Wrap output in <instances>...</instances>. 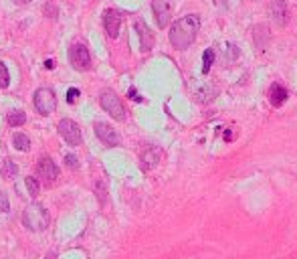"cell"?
<instances>
[{
  "label": "cell",
  "mask_w": 297,
  "mask_h": 259,
  "mask_svg": "<svg viewBox=\"0 0 297 259\" xmlns=\"http://www.w3.org/2000/svg\"><path fill=\"white\" fill-rule=\"evenodd\" d=\"M198 29H200V17L198 15H186L182 19H178L172 29H170V43L172 47L184 51L188 49L198 35Z\"/></svg>",
  "instance_id": "cell-1"
},
{
  "label": "cell",
  "mask_w": 297,
  "mask_h": 259,
  "mask_svg": "<svg viewBox=\"0 0 297 259\" xmlns=\"http://www.w3.org/2000/svg\"><path fill=\"white\" fill-rule=\"evenodd\" d=\"M51 223V215L40 202H30L22 213V225L28 231H44Z\"/></svg>",
  "instance_id": "cell-2"
},
{
  "label": "cell",
  "mask_w": 297,
  "mask_h": 259,
  "mask_svg": "<svg viewBox=\"0 0 297 259\" xmlns=\"http://www.w3.org/2000/svg\"><path fill=\"white\" fill-rule=\"evenodd\" d=\"M99 103H102V108L118 122H124L126 120V108H124V103L122 99L118 97L116 91L112 89H104L102 93H99Z\"/></svg>",
  "instance_id": "cell-3"
},
{
  "label": "cell",
  "mask_w": 297,
  "mask_h": 259,
  "mask_svg": "<svg viewBox=\"0 0 297 259\" xmlns=\"http://www.w3.org/2000/svg\"><path fill=\"white\" fill-rule=\"evenodd\" d=\"M32 106H34V110L40 116H51L57 110V95H55V91L48 89V87L36 89L34 97H32Z\"/></svg>",
  "instance_id": "cell-4"
},
{
  "label": "cell",
  "mask_w": 297,
  "mask_h": 259,
  "mask_svg": "<svg viewBox=\"0 0 297 259\" xmlns=\"http://www.w3.org/2000/svg\"><path fill=\"white\" fill-rule=\"evenodd\" d=\"M36 176L38 180H42L46 186H51L57 182L59 178V166L53 162V158H40L38 164H36Z\"/></svg>",
  "instance_id": "cell-5"
},
{
  "label": "cell",
  "mask_w": 297,
  "mask_h": 259,
  "mask_svg": "<svg viewBox=\"0 0 297 259\" xmlns=\"http://www.w3.org/2000/svg\"><path fill=\"white\" fill-rule=\"evenodd\" d=\"M69 59H71V65L77 69V71H87L91 67V55L85 45L77 43L69 49Z\"/></svg>",
  "instance_id": "cell-6"
},
{
  "label": "cell",
  "mask_w": 297,
  "mask_h": 259,
  "mask_svg": "<svg viewBox=\"0 0 297 259\" xmlns=\"http://www.w3.org/2000/svg\"><path fill=\"white\" fill-rule=\"evenodd\" d=\"M57 130H59L61 138H63L69 146H79L81 140H83V136H81V128H79L73 120H61L59 126H57Z\"/></svg>",
  "instance_id": "cell-7"
},
{
  "label": "cell",
  "mask_w": 297,
  "mask_h": 259,
  "mask_svg": "<svg viewBox=\"0 0 297 259\" xmlns=\"http://www.w3.org/2000/svg\"><path fill=\"white\" fill-rule=\"evenodd\" d=\"M152 11H154L158 27L160 29L168 27V23L172 19V3L170 0H152Z\"/></svg>",
  "instance_id": "cell-8"
},
{
  "label": "cell",
  "mask_w": 297,
  "mask_h": 259,
  "mask_svg": "<svg viewBox=\"0 0 297 259\" xmlns=\"http://www.w3.org/2000/svg\"><path fill=\"white\" fill-rule=\"evenodd\" d=\"M104 29H106L110 39H118L120 29H122V13H118L114 9H108L104 13Z\"/></svg>",
  "instance_id": "cell-9"
},
{
  "label": "cell",
  "mask_w": 297,
  "mask_h": 259,
  "mask_svg": "<svg viewBox=\"0 0 297 259\" xmlns=\"http://www.w3.org/2000/svg\"><path fill=\"white\" fill-rule=\"evenodd\" d=\"M93 128H95V136L102 140L106 146H118V144H120V134H118L110 124L97 122Z\"/></svg>",
  "instance_id": "cell-10"
},
{
  "label": "cell",
  "mask_w": 297,
  "mask_h": 259,
  "mask_svg": "<svg viewBox=\"0 0 297 259\" xmlns=\"http://www.w3.org/2000/svg\"><path fill=\"white\" fill-rule=\"evenodd\" d=\"M269 13H271L273 21H275L279 27H285V25H287L289 17H287V7H285V0H271Z\"/></svg>",
  "instance_id": "cell-11"
},
{
  "label": "cell",
  "mask_w": 297,
  "mask_h": 259,
  "mask_svg": "<svg viewBox=\"0 0 297 259\" xmlns=\"http://www.w3.org/2000/svg\"><path fill=\"white\" fill-rule=\"evenodd\" d=\"M136 31H138V39H140V49L142 51H150L154 45V37L150 33V29L146 27L144 21H136Z\"/></svg>",
  "instance_id": "cell-12"
},
{
  "label": "cell",
  "mask_w": 297,
  "mask_h": 259,
  "mask_svg": "<svg viewBox=\"0 0 297 259\" xmlns=\"http://www.w3.org/2000/svg\"><path fill=\"white\" fill-rule=\"evenodd\" d=\"M160 158H162V150H160V148H148V150L142 154V166H144V170L156 168L158 162H160Z\"/></svg>",
  "instance_id": "cell-13"
},
{
  "label": "cell",
  "mask_w": 297,
  "mask_h": 259,
  "mask_svg": "<svg viewBox=\"0 0 297 259\" xmlns=\"http://www.w3.org/2000/svg\"><path fill=\"white\" fill-rule=\"evenodd\" d=\"M287 97H289V93H287V89H285L283 85H279V83H273V85H271L269 101H271L273 108H281L283 103L287 101Z\"/></svg>",
  "instance_id": "cell-14"
},
{
  "label": "cell",
  "mask_w": 297,
  "mask_h": 259,
  "mask_svg": "<svg viewBox=\"0 0 297 259\" xmlns=\"http://www.w3.org/2000/svg\"><path fill=\"white\" fill-rule=\"evenodd\" d=\"M12 144H14V148L20 150V152H28V150H30V140H28V136L22 134V132H16V134L12 136Z\"/></svg>",
  "instance_id": "cell-15"
},
{
  "label": "cell",
  "mask_w": 297,
  "mask_h": 259,
  "mask_svg": "<svg viewBox=\"0 0 297 259\" xmlns=\"http://www.w3.org/2000/svg\"><path fill=\"white\" fill-rule=\"evenodd\" d=\"M16 174H18V166H16V162L10 160V158H6V160L2 162V176H4V178H14Z\"/></svg>",
  "instance_id": "cell-16"
},
{
  "label": "cell",
  "mask_w": 297,
  "mask_h": 259,
  "mask_svg": "<svg viewBox=\"0 0 297 259\" xmlns=\"http://www.w3.org/2000/svg\"><path fill=\"white\" fill-rule=\"evenodd\" d=\"M24 122H26V114H24V112H10V114H8V126L18 128V126H22Z\"/></svg>",
  "instance_id": "cell-17"
},
{
  "label": "cell",
  "mask_w": 297,
  "mask_h": 259,
  "mask_svg": "<svg viewBox=\"0 0 297 259\" xmlns=\"http://www.w3.org/2000/svg\"><path fill=\"white\" fill-rule=\"evenodd\" d=\"M214 63V51L212 49H206L204 51V55H202V73H208L210 67Z\"/></svg>",
  "instance_id": "cell-18"
},
{
  "label": "cell",
  "mask_w": 297,
  "mask_h": 259,
  "mask_svg": "<svg viewBox=\"0 0 297 259\" xmlns=\"http://www.w3.org/2000/svg\"><path fill=\"white\" fill-rule=\"evenodd\" d=\"M24 182H26L28 194H30V196H36V194H38V190H40V182H38V178H34V176H26V178H24Z\"/></svg>",
  "instance_id": "cell-19"
},
{
  "label": "cell",
  "mask_w": 297,
  "mask_h": 259,
  "mask_svg": "<svg viewBox=\"0 0 297 259\" xmlns=\"http://www.w3.org/2000/svg\"><path fill=\"white\" fill-rule=\"evenodd\" d=\"M10 85V73H8V67L0 61V87L6 89Z\"/></svg>",
  "instance_id": "cell-20"
},
{
  "label": "cell",
  "mask_w": 297,
  "mask_h": 259,
  "mask_svg": "<svg viewBox=\"0 0 297 259\" xmlns=\"http://www.w3.org/2000/svg\"><path fill=\"white\" fill-rule=\"evenodd\" d=\"M65 164H67L69 168L77 170V168H79V158L75 156V154H67V156H65Z\"/></svg>",
  "instance_id": "cell-21"
},
{
  "label": "cell",
  "mask_w": 297,
  "mask_h": 259,
  "mask_svg": "<svg viewBox=\"0 0 297 259\" xmlns=\"http://www.w3.org/2000/svg\"><path fill=\"white\" fill-rule=\"evenodd\" d=\"M0 211H2V213L10 211V202H8V196L4 192H0Z\"/></svg>",
  "instance_id": "cell-22"
},
{
  "label": "cell",
  "mask_w": 297,
  "mask_h": 259,
  "mask_svg": "<svg viewBox=\"0 0 297 259\" xmlns=\"http://www.w3.org/2000/svg\"><path fill=\"white\" fill-rule=\"evenodd\" d=\"M77 95H79V89H75V87H71V89L67 91V101H69V103H73V101L77 99Z\"/></svg>",
  "instance_id": "cell-23"
},
{
  "label": "cell",
  "mask_w": 297,
  "mask_h": 259,
  "mask_svg": "<svg viewBox=\"0 0 297 259\" xmlns=\"http://www.w3.org/2000/svg\"><path fill=\"white\" fill-rule=\"evenodd\" d=\"M130 97H132L134 101H142V97L138 95V91H136V89H130Z\"/></svg>",
  "instance_id": "cell-24"
},
{
  "label": "cell",
  "mask_w": 297,
  "mask_h": 259,
  "mask_svg": "<svg viewBox=\"0 0 297 259\" xmlns=\"http://www.w3.org/2000/svg\"><path fill=\"white\" fill-rule=\"evenodd\" d=\"M214 5L220 7V9H226L228 7V0H214Z\"/></svg>",
  "instance_id": "cell-25"
},
{
  "label": "cell",
  "mask_w": 297,
  "mask_h": 259,
  "mask_svg": "<svg viewBox=\"0 0 297 259\" xmlns=\"http://www.w3.org/2000/svg\"><path fill=\"white\" fill-rule=\"evenodd\" d=\"M53 67H55V61L53 59H46L44 61V69H53Z\"/></svg>",
  "instance_id": "cell-26"
},
{
  "label": "cell",
  "mask_w": 297,
  "mask_h": 259,
  "mask_svg": "<svg viewBox=\"0 0 297 259\" xmlns=\"http://www.w3.org/2000/svg\"><path fill=\"white\" fill-rule=\"evenodd\" d=\"M14 3H18V5H28L30 0H14Z\"/></svg>",
  "instance_id": "cell-27"
}]
</instances>
